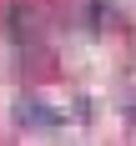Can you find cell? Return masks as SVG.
<instances>
[{
    "mask_svg": "<svg viewBox=\"0 0 136 146\" xmlns=\"http://www.w3.org/2000/svg\"><path fill=\"white\" fill-rule=\"evenodd\" d=\"M15 126L30 131V136H50L60 126V116H56V106L35 101V96H20V101H15Z\"/></svg>",
    "mask_w": 136,
    "mask_h": 146,
    "instance_id": "1",
    "label": "cell"
},
{
    "mask_svg": "<svg viewBox=\"0 0 136 146\" xmlns=\"http://www.w3.org/2000/svg\"><path fill=\"white\" fill-rule=\"evenodd\" d=\"M5 25H10V40L15 45H35V35H40V20H35V5H30V0H10Z\"/></svg>",
    "mask_w": 136,
    "mask_h": 146,
    "instance_id": "2",
    "label": "cell"
},
{
    "mask_svg": "<svg viewBox=\"0 0 136 146\" xmlns=\"http://www.w3.org/2000/svg\"><path fill=\"white\" fill-rule=\"evenodd\" d=\"M91 25H116V10H111V0H91Z\"/></svg>",
    "mask_w": 136,
    "mask_h": 146,
    "instance_id": "3",
    "label": "cell"
}]
</instances>
